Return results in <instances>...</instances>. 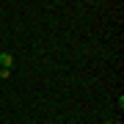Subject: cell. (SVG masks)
Here are the masks:
<instances>
[{
    "instance_id": "1",
    "label": "cell",
    "mask_w": 124,
    "mask_h": 124,
    "mask_svg": "<svg viewBox=\"0 0 124 124\" xmlns=\"http://www.w3.org/2000/svg\"><path fill=\"white\" fill-rule=\"evenodd\" d=\"M14 66V55L11 53H0V69H11Z\"/></svg>"
},
{
    "instance_id": "2",
    "label": "cell",
    "mask_w": 124,
    "mask_h": 124,
    "mask_svg": "<svg viewBox=\"0 0 124 124\" xmlns=\"http://www.w3.org/2000/svg\"><path fill=\"white\" fill-rule=\"evenodd\" d=\"M8 75H11V69H0V77L3 80H8Z\"/></svg>"
},
{
    "instance_id": "3",
    "label": "cell",
    "mask_w": 124,
    "mask_h": 124,
    "mask_svg": "<svg viewBox=\"0 0 124 124\" xmlns=\"http://www.w3.org/2000/svg\"><path fill=\"white\" fill-rule=\"evenodd\" d=\"M102 124H121L119 119H110V121H102Z\"/></svg>"
}]
</instances>
